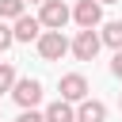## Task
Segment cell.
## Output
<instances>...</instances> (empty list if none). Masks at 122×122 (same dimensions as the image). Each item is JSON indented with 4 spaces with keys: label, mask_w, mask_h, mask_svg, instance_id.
<instances>
[{
    "label": "cell",
    "mask_w": 122,
    "mask_h": 122,
    "mask_svg": "<svg viewBox=\"0 0 122 122\" xmlns=\"http://www.w3.org/2000/svg\"><path fill=\"white\" fill-rule=\"evenodd\" d=\"M69 19H72V11H69L65 0H46V4H38V23H42L46 30H61Z\"/></svg>",
    "instance_id": "cell-1"
},
{
    "label": "cell",
    "mask_w": 122,
    "mask_h": 122,
    "mask_svg": "<svg viewBox=\"0 0 122 122\" xmlns=\"http://www.w3.org/2000/svg\"><path fill=\"white\" fill-rule=\"evenodd\" d=\"M34 46H38V57H42V61H61V57L69 53V38H65L61 30H42Z\"/></svg>",
    "instance_id": "cell-2"
},
{
    "label": "cell",
    "mask_w": 122,
    "mask_h": 122,
    "mask_svg": "<svg viewBox=\"0 0 122 122\" xmlns=\"http://www.w3.org/2000/svg\"><path fill=\"white\" fill-rule=\"evenodd\" d=\"M11 99H15L23 111H34V107L42 103V84H38L34 76H27V80H15V88H11Z\"/></svg>",
    "instance_id": "cell-3"
},
{
    "label": "cell",
    "mask_w": 122,
    "mask_h": 122,
    "mask_svg": "<svg viewBox=\"0 0 122 122\" xmlns=\"http://www.w3.org/2000/svg\"><path fill=\"white\" fill-rule=\"evenodd\" d=\"M99 30H80L72 42H69V50H72V57L76 61H95V53H99Z\"/></svg>",
    "instance_id": "cell-4"
},
{
    "label": "cell",
    "mask_w": 122,
    "mask_h": 122,
    "mask_svg": "<svg viewBox=\"0 0 122 122\" xmlns=\"http://www.w3.org/2000/svg\"><path fill=\"white\" fill-rule=\"evenodd\" d=\"M72 19H76L80 30H95V27L103 23V4H95V0H76Z\"/></svg>",
    "instance_id": "cell-5"
},
{
    "label": "cell",
    "mask_w": 122,
    "mask_h": 122,
    "mask_svg": "<svg viewBox=\"0 0 122 122\" xmlns=\"http://www.w3.org/2000/svg\"><path fill=\"white\" fill-rule=\"evenodd\" d=\"M57 88H61V99H65V103H84V99H88V80H84L80 72H65Z\"/></svg>",
    "instance_id": "cell-6"
},
{
    "label": "cell",
    "mask_w": 122,
    "mask_h": 122,
    "mask_svg": "<svg viewBox=\"0 0 122 122\" xmlns=\"http://www.w3.org/2000/svg\"><path fill=\"white\" fill-rule=\"evenodd\" d=\"M11 34H15V42H38V34H42L38 15H19L11 23Z\"/></svg>",
    "instance_id": "cell-7"
},
{
    "label": "cell",
    "mask_w": 122,
    "mask_h": 122,
    "mask_svg": "<svg viewBox=\"0 0 122 122\" xmlns=\"http://www.w3.org/2000/svg\"><path fill=\"white\" fill-rule=\"evenodd\" d=\"M76 122H107V107L99 99H84L76 107Z\"/></svg>",
    "instance_id": "cell-8"
},
{
    "label": "cell",
    "mask_w": 122,
    "mask_h": 122,
    "mask_svg": "<svg viewBox=\"0 0 122 122\" xmlns=\"http://www.w3.org/2000/svg\"><path fill=\"white\" fill-rule=\"evenodd\" d=\"M42 118H46V122H76V111H72V103L57 99V103H50V107L42 111Z\"/></svg>",
    "instance_id": "cell-9"
},
{
    "label": "cell",
    "mask_w": 122,
    "mask_h": 122,
    "mask_svg": "<svg viewBox=\"0 0 122 122\" xmlns=\"http://www.w3.org/2000/svg\"><path fill=\"white\" fill-rule=\"evenodd\" d=\"M99 42H103V46H111V50H122V19H111V23H103V30H99Z\"/></svg>",
    "instance_id": "cell-10"
},
{
    "label": "cell",
    "mask_w": 122,
    "mask_h": 122,
    "mask_svg": "<svg viewBox=\"0 0 122 122\" xmlns=\"http://www.w3.org/2000/svg\"><path fill=\"white\" fill-rule=\"evenodd\" d=\"M19 15H27V4L23 0H0V23H8V19L15 23Z\"/></svg>",
    "instance_id": "cell-11"
},
{
    "label": "cell",
    "mask_w": 122,
    "mask_h": 122,
    "mask_svg": "<svg viewBox=\"0 0 122 122\" xmlns=\"http://www.w3.org/2000/svg\"><path fill=\"white\" fill-rule=\"evenodd\" d=\"M15 80H19V76H15V69H11V65H0V92H11V88H15Z\"/></svg>",
    "instance_id": "cell-12"
},
{
    "label": "cell",
    "mask_w": 122,
    "mask_h": 122,
    "mask_svg": "<svg viewBox=\"0 0 122 122\" xmlns=\"http://www.w3.org/2000/svg\"><path fill=\"white\" fill-rule=\"evenodd\" d=\"M11 46H15V34L8 23H0V50H11Z\"/></svg>",
    "instance_id": "cell-13"
},
{
    "label": "cell",
    "mask_w": 122,
    "mask_h": 122,
    "mask_svg": "<svg viewBox=\"0 0 122 122\" xmlns=\"http://www.w3.org/2000/svg\"><path fill=\"white\" fill-rule=\"evenodd\" d=\"M15 122H46V118H42V111H19Z\"/></svg>",
    "instance_id": "cell-14"
},
{
    "label": "cell",
    "mask_w": 122,
    "mask_h": 122,
    "mask_svg": "<svg viewBox=\"0 0 122 122\" xmlns=\"http://www.w3.org/2000/svg\"><path fill=\"white\" fill-rule=\"evenodd\" d=\"M111 72L122 80V50H114V61H111Z\"/></svg>",
    "instance_id": "cell-15"
},
{
    "label": "cell",
    "mask_w": 122,
    "mask_h": 122,
    "mask_svg": "<svg viewBox=\"0 0 122 122\" xmlns=\"http://www.w3.org/2000/svg\"><path fill=\"white\" fill-rule=\"evenodd\" d=\"M95 4H118V0H95Z\"/></svg>",
    "instance_id": "cell-16"
},
{
    "label": "cell",
    "mask_w": 122,
    "mask_h": 122,
    "mask_svg": "<svg viewBox=\"0 0 122 122\" xmlns=\"http://www.w3.org/2000/svg\"><path fill=\"white\" fill-rule=\"evenodd\" d=\"M23 4H46V0H23Z\"/></svg>",
    "instance_id": "cell-17"
},
{
    "label": "cell",
    "mask_w": 122,
    "mask_h": 122,
    "mask_svg": "<svg viewBox=\"0 0 122 122\" xmlns=\"http://www.w3.org/2000/svg\"><path fill=\"white\" fill-rule=\"evenodd\" d=\"M118 103H122V99H118Z\"/></svg>",
    "instance_id": "cell-18"
}]
</instances>
